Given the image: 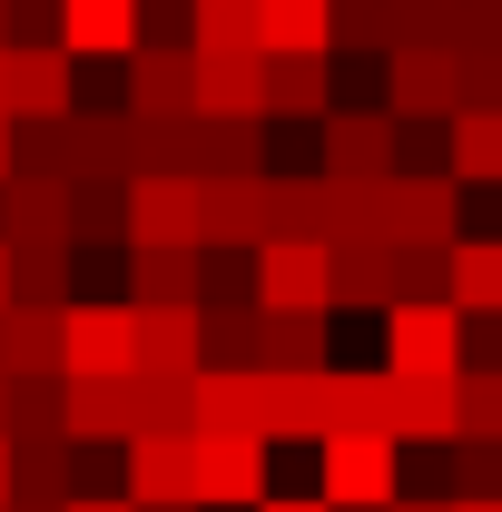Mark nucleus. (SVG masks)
I'll return each instance as SVG.
<instances>
[{
	"instance_id": "obj_1",
	"label": "nucleus",
	"mask_w": 502,
	"mask_h": 512,
	"mask_svg": "<svg viewBox=\"0 0 502 512\" xmlns=\"http://www.w3.org/2000/svg\"><path fill=\"white\" fill-rule=\"evenodd\" d=\"M325 178H345V188H384V178H404V119L384 109V99H335L325 119Z\"/></svg>"
},
{
	"instance_id": "obj_2",
	"label": "nucleus",
	"mask_w": 502,
	"mask_h": 512,
	"mask_svg": "<svg viewBox=\"0 0 502 512\" xmlns=\"http://www.w3.org/2000/svg\"><path fill=\"white\" fill-rule=\"evenodd\" d=\"M453 237H463V178H453V168H404V178H384V247L443 256Z\"/></svg>"
},
{
	"instance_id": "obj_3",
	"label": "nucleus",
	"mask_w": 502,
	"mask_h": 512,
	"mask_svg": "<svg viewBox=\"0 0 502 512\" xmlns=\"http://www.w3.org/2000/svg\"><path fill=\"white\" fill-rule=\"evenodd\" d=\"M384 365L414 384H453L463 375V306L453 296H404L384 306Z\"/></svg>"
},
{
	"instance_id": "obj_4",
	"label": "nucleus",
	"mask_w": 502,
	"mask_h": 512,
	"mask_svg": "<svg viewBox=\"0 0 502 512\" xmlns=\"http://www.w3.org/2000/svg\"><path fill=\"white\" fill-rule=\"evenodd\" d=\"M315 493L335 512H384L404 493V444L394 434H325L315 444Z\"/></svg>"
},
{
	"instance_id": "obj_5",
	"label": "nucleus",
	"mask_w": 502,
	"mask_h": 512,
	"mask_svg": "<svg viewBox=\"0 0 502 512\" xmlns=\"http://www.w3.org/2000/svg\"><path fill=\"white\" fill-rule=\"evenodd\" d=\"M60 375H138V306L128 296H69Z\"/></svg>"
},
{
	"instance_id": "obj_6",
	"label": "nucleus",
	"mask_w": 502,
	"mask_h": 512,
	"mask_svg": "<svg viewBox=\"0 0 502 512\" xmlns=\"http://www.w3.org/2000/svg\"><path fill=\"white\" fill-rule=\"evenodd\" d=\"M0 109L10 119H69L79 109V60L60 40H10L0 50Z\"/></svg>"
},
{
	"instance_id": "obj_7",
	"label": "nucleus",
	"mask_w": 502,
	"mask_h": 512,
	"mask_svg": "<svg viewBox=\"0 0 502 512\" xmlns=\"http://www.w3.org/2000/svg\"><path fill=\"white\" fill-rule=\"evenodd\" d=\"M256 306L325 316V306H335V247H325V237H266V247H256Z\"/></svg>"
},
{
	"instance_id": "obj_8",
	"label": "nucleus",
	"mask_w": 502,
	"mask_h": 512,
	"mask_svg": "<svg viewBox=\"0 0 502 512\" xmlns=\"http://www.w3.org/2000/svg\"><path fill=\"white\" fill-rule=\"evenodd\" d=\"M119 109L128 119H197V50L188 40H138V60H119Z\"/></svg>"
},
{
	"instance_id": "obj_9",
	"label": "nucleus",
	"mask_w": 502,
	"mask_h": 512,
	"mask_svg": "<svg viewBox=\"0 0 502 512\" xmlns=\"http://www.w3.org/2000/svg\"><path fill=\"white\" fill-rule=\"evenodd\" d=\"M276 444L266 434H197V503L207 512H256L266 503Z\"/></svg>"
},
{
	"instance_id": "obj_10",
	"label": "nucleus",
	"mask_w": 502,
	"mask_h": 512,
	"mask_svg": "<svg viewBox=\"0 0 502 512\" xmlns=\"http://www.w3.org/2000/svg\"><path fill=\"white\" fill-rule=\"evenodd\" d=\"M128 247H207V178H128Z\"/></svg>"
},
{
	"instance_id": "obj_11",
	"label": "nucleus",
	"mask_w": 502,
	"mask_h": 512,
	"mask_svg": "<svg viewBox=\"0 0 502 512\" xmlns=\"http://www.w3.org/2000/svg\"><path fill=\"white\" fill-rule=\"evenodd\" d=\"M119 493L138 512L148 503H197V434H138V444H119Z\"/></svg>"
},
{
	"instance_id": "obj_12",
	"label": "nucleus",
	"mask_w": 502,
	"mask_h": 512,
	"mask_svg": "<svg viewBox=\"0 0 502 512\" xmlns=\"http://www.w3.org/2000/svg\"><path fill=\"white\" fill-rule=\"evenodd\" d=\"M384 109L394 119H453L463 109V60L453 50H394L384 60Z\"/></svg>"
},
{
	"instance_id": "obj_13",
	"label": "nucleus",
	"mask_w": 502,
	"mask_h": 512,
	"mask_svg": "<svg viewBox=\"0 0 502 512\" xmlns=\"http://www.w3.org/2000/svg\"><path fill=\"white\" fill-rule=\"evenodd\" d=\"M148 0H60V50L69 60H138Z\"/></svg>"
},
{
	"instance_id": "obj_14",
	"label": "nucleus",
	"mask_w": 502,
	"mask_h": 512,
	"mask_svg": "<svg viewBox=\"0 0 502 512\" xmlns=\"http://www.w3.org/2000/svg\"><path fill=\"white\" fill-rule=\"evenodd\" d=\"M69 444H138V375H69Z\"/></svg>"
},
{
	"instance_id": "obj_15",
	"label": "nucleus",
	"mask_w": 502,
	"mask_h": 512,
	"mask_svg": "<svg viewBox=\"0 0 502 512\" xmlns=\"http://www.w3.org/2000/svg\"><path fill=\"white\" fill-rule=\"evenodd\" d=\"M276 237V178H207V247L256 256Z\"/></svg>"
},
{
	"instance_id": "obj_16",
	"label": "nucleus",
	"mask_w": 502,
	"mask_h": 512,
	"mask_svg": "<svg viewBox=\"0 0 502 512\" xmlns=\"http://www.w3.org/2000/svg\"><path fill=\"white\" fill-rule=\"evenodd\" d=\"M138 375H168V384L207 375V325H197V306H138Z\"/></svg>"
},
{
	"instance_id": "obj_17",
	"label": "nucleus",
	"mask_w": 502,
	"mask_h": 512,
	"mask_svg": "<svg viewBox=\"0 0 502 512\" xmlns=\"http://www.w3.org/2000/svg\"><path fill=\"white\" fill-rule=\"evenodd\" d=\"M197 119H266V50H197Z\"/></svg>"
},
{
	"instance_id": "obj_18",
	"label": "nucleus",
	"mask_w": 502,
	"mask_h": 512,
	"mask_svg": "<svg viewBox=\"0 0 502 512\" xmlns=\"http://www.w3.org/2000/svg\"><path fill=\"white\" fill-rule=\"evenodd\" d=\"M325 434H394V365H325Z\"/></svg>"
},
{
	"instance_id": "obj_19",
	"label": "nucleus",
	"mask_w": 502,
	"mask_h": 512,
	"mask_svg": "<svg viewBox=\"0 0 502 512\" xmlns=\"http://www.w3.org/2000/svg\"><path fill=\"white\" fill-rule=\"evenodd\" d=\"M0 247H69V178H0Z\"/></svg>"
},
{
	"instance_id": "obj_20",
	"label": "nucleus",
	"mask_w": 502,
	"mask_h": 512,
	"mask_svg": "<svg viewBox=\"0 0 502 512\" xmlns=\"http://www.w3.org/2000/svg\"><path fill=\"white\" fill-rule=\"evenodd\" d=\"M335 109V50H266V119H325Z\"/></svg>"
},
{
	"instance_id": "obj_21",
	"label": "nucleus",
	"mask_w": 502,
	"mask_h": 512,
	"mask_svg": "<svg viewBox=\"0 0 502 512\" xmlns=\"http://www.w3.org/2000/svg\"><path fill=\"white\" fill-rule=\"evenodd\" d=\"M128 306H207V247H128Z\"/></svg>"
},
{
	"instance_id": "obj_22",
	"label": "nucleus",
	"mask_w": 502,
	"mask_h": 512,
	"mask_svg": "<svg viewBox=\"0 0 502 512\" xmlns=\"http://www.w3.org/2000/svg\"><path fill=\"white\" fill-rule=\"evenodd\" d=\"M197 434H266V375L256 365H207L197 375Z\"/></svg>"
},
{
	"instance_id": "obj_23",
	"label": "nucleus",
	"mask_w": 502,
	"mask_h": 512,
	"mask_svg": "<svg viewBox=\"0 0 502 512\" xmlns=\"http://www.w3.org/2000/svg\"><path fill=\"white\" fill-rule=\"evenodd\" d=\"M60 316L69 306H0V375H60Z\"/></svg>"
},
{
	"instance_id": "obj_24",
	"label": "nucleus",
	"mask_w": 502,
	"mask_h": 512,
	"mask_svg": "<svg viewBox=\"0 0 502 512\" xmlns=\"http://www.w3.org/2000/svg\"><path fill=\"white\" fill-rule=\"evenodd\" d=\"M443 168L463 188H502V109H453L443 119Z\"/></svg>"
},
{
	"instance_id": "obj_25",
	"label": "nucleus",
	"mask_w": 502,
	"mask_h": 512,
	"mask_svg": "<svg viewBox=\"0 0 502 512\" xmlns=\"http://www.w3.org/2000/svg\"><path fill=\"white\" fill-rule=\"evenodd\" d=\"M453 306L463 325H502V237H453Z\"/></svg>"
},
{
	"instance_id": "obj_26",
	"label": "nucleus",
	"mask_w": 502,
	"mask_h": 512,
	"mask_svg": "<svg viewBox=\"0 0 502 512\" xmlns=\"http://www.w3.org/2000/svg\"><path fill=\"white\" fill-rule=\"evenodd\" d=\"M256 365H266V375H325V365H335V355H325V316H286V306H266Z\"/></svg>"
},
{
	"instance_id": "obj_27",
	"label": "nucleus",
	"mask_w": 502,
	"mask_h": 512,
	"mask_svg": "<svg viewBox=\"0 0 502 512\" xmlns=\"http://www.w3.org/2000/svg\"><path fill=\"white\" fill-rule=\"evenodd\" d=\"M128 247V178H69V247Z\"/></svg>"
},
{
	"instance_id": "obj_28",
	"label": "nucleus",
	"mask_w": 502,
	"mask_h": 512,
	"mask_svg": "<svg viewBox=\"0 0 502 512\" xmlns=\"http://www.w3.org/2000/svg\"><path fill=\"white\" fill-rule=\"evenodd\" d=\"M335 306H394V247L384 237H345L335 247Z\"/></svg>"
},
{
	"instance_id": "obj_29",
	"label": "nucleus",
	"mask_w": 502,
	"mask_h": 512,
	"mask_svg": "<svg viewBox=\"0 0 502 512\" xmlns=\"http://www.w3.org/2000/svg\"><path fill=\"white\" fill-rule=\"evenodd\" d=\"M197 325H207V365H256L266 306H256V296H207V306H197Z\"/></svg>"
},
{
	"instance_id": "obj_30",
	"label": "nucleus",
	"mask_w": 502,
	"mask_h": 512,
	"mask_svg": "<svg viewBox=\"0 0 502 512\" xmlns=\"http://www.w3.org/2000/svg\"><path fill=\"white\" fill-rule=\"evenodd\" d=\"M266 50H335V0H256Z\"/></svg>"
},
{
	"instance_id": "obj_31",
	"label": "nucleus",
	"mask_w": 502,
	"mask_h": 512,
	"mask_svg": "<svg viewBox=\"0 0 502 512\" xmlns=\"http://www.w3.org/2000/svg\"><path fill=\"white\" fill-rule=\"evenodd\" d=\"M188 50H266L256 0H188Z\"/></svg>"
},
{
	"instance_id": "obj_32",
	"label": "nucleus",
	"mask_w": 502,
	"mask_h": 512,
	"mask_svg": "<svg viewBox=\"0 0 502 512\" xmlns=\"http://www.w3.org/2000/svg\"><path fill=\"white\" fill-rule=\"evenodd\" d=\"M10 178H79V148H69V119H20V148H10Z\"/></svg>"
},
{
	"instance_id": "obj_33",
	"label": "nucleus",
	"mask_w": 502,
	"mask_h": 512,
	"mask_svg": "<svg viewBox=\"0 0 502 512\" xmlns=\"http://www.w3.org/2000/svg\"><path fill=\"white\" fill-rule=\"evenodd\" d=\"M10 296L20 306H69V247H10Z\"/></svg>"
},
{
	"instance_id": "obj_34",
	"label": "nucleus",
	"mask_w": 502,
	"mask_h": 512,
	"mask_svg": "<svg viewBox=\"0 0 502 512\" xmlns=\"http://www.w3.org/2000/svg\"><path fill=\"white\" fill-rule=\"evenodd\" d=\"M463 40V0H394V50H453Z\"/></svg>"
},
{
	"instance_id": "obj_35",
	"label": "nucleus",
	"mask_w": 502,
	"mask_h": 512,
	"mask_svg": "<svg viewBox=\"0 0 502 512\" xmlns=\"http://www.w3.org/2000/svg\"><path fill=\"white\" fill-rule=\"evenodd\" d=\"M384 512H453V493H394Z\"/></svg>"
},
{
	"instance_id": "obj_36",
	"label": "nucleus",
	"mask_w": 502,
	"mask_h": 512,
	"mask_svg": "<svg viewBox=\"0 0 502 512\" xmlns=\"http://www.w3.org/2000/svg\"><path fill=\"white\" fill-rule=\"evenodd\" d=\"M69 512H138L128 493H69Z\"/></svg>"
},
{
	"instance_id": "obj_37",
	"label": "nucleus",
	"mask_w": 502,
	"mask_h": 512,
	"mask_svg": "<svg viewBox=\"0 0 502 512\" xmlns=\"http://www.w3.org/2000/svg\"><path fill=\"white\" fill-rule=\"evenodd\" d=\"M10 148H20V119L0 109V178H10Z\"/></svg>"
},
{
	"instance_id": "obj_38",
	"label": "nucleus",
	"mask_w": 502,
	"mask_h": 512,
	"mask_svg": "<svg viewBox=\"0 0 502 512\" xmlns=\"http://www.w3.org/2000/svg\"><path fill=\"white\" fill-rule=\"evenodd\" d=\"M453 512H502V493H453Z\"/></svg>"
},
{
	"instance_id": "obj_39",
	"label": "nucleus",
	"mask_w": 502,
	"mask_h": 512,
	"mask_svg": "<svg viewBox=\"0 0 502 512\" xmlns=\"http://www.w3.org/2000/svg\"><path fill=\"white\" fill-rule=\"evenodd\" d=\"M0 503H10V434H0Z\"/></svg>"
},
{
	"instance_id": "obj_40",
	"label": "nucleus",
	"mask_w": 502,
	"mask_h": 512,
	"mask_svg": "<svg viewBox=\"0 0 502 512\" xmlns=\"http://www.w3.org/2000/svg\"><path fill=\"white\" fill-rule=\"evenodd\" d=\"M0 434H10V375H0Z\"/></svg>"
},
{
	"instance_id": "obj_41",
	"label": "nucleus",
	"mask_w": 502,
	"mask_h": 512,
	"mask_svg": "<svg viewBox=\"0 0 502 512\" xmlns=\"http://www.w3.org/2000/svg\"><path fill=\"white\" fill-rule=\"evenodd\" d=\"M0 306H10V247H0Z\"/></svg>"
},
{
	"instance_id": "obj_42",
	"label": "nucleus",
	"mask_w": 502,
	"mask_h": 512,
	"mask_svg": "<svg viewBox=\"0 0 502 512\" xmlns=\"http://www.w3.org/2000/svg\"><path fill=\"white\" fill-rule=\"evenodd\" d=\"M10 512H69V503H10Z\"/></svg>"
},
{
	"instance_id": "obj_43",
	"label": "nucleus",
	"mask_w": 502,
	"mask_h": 512,
	"mask_svg": "<svg viewBox=\"0 0 502 512\" xmlns=\"http://www.w3.org/2000/svg\"><path fill=\"white\" fill-rule=\"evenodd\" d=\"M148 512H207V503H148Z\"/></svg>"
},
{
	"instance_id": "obj_44",
	"label": "nucleus",
	"mask_w": 502,
	"mask_h": 512,
	"mask_svg": "<svg viewBox=\"0 0 502 512\" xmlns=\"http://www.w3.org/2000/svg\"><path fill=\"white\" fill-rule=\"evenodd\" d=\"M0 50H10V0H0Z\"/></svg>"
},
{
	"instance_id": "obj_45",
	"label": "nucleus",
	"mask_w": 502,
	"mask_h": 512,
	"mask_svg": "<svg viewBox=\"0 0 502 512\" xmlns=\"http://www.w3.org/2000/svg\"><path fill=\"white\" fill-rule=\"evenodd\" d=\"M0 512H10V503H0Z\"/></svg>"
}]
</instances>
